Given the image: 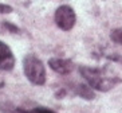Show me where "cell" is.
<instances>
[{
    "label": "cell",
    "mask_w": 122,
    "mask_h": 113,
    "mask_svg": "<svg viewBox=\"0 0 122 113\" xmlns=\"http://www.w3.org/2000/svg\"><path fill=\"white\" fill-rule=\"evenodd\" d=\"M79 74L83 77V80L95 90L109 91L114 89L118 84L122 82V78L107 67H91V66H81Z\"/></svg>",
    "instance_id": "cell-1"
},
{
    "label": "cell",
    "mask_w": 122,
    "mask_h": 113,
    "mask_svg": "<svg viewBox=\"0 0 122 113\" xmlns=\"http://www.w3.org/2000/svg\"><path fill=\"white\" fill-rule=\"evenodd\" d=\"M23 71L27 80L34 85L42 86L46 84V67L36 55L27 54L23 59Z\"/></svg>",
    "instance_id": "cell-2"
},
{
    "label": "cell",
    "mask_w": 122,
    "mask_h": 113,
    "mask_svg": "<svg viewBox=\"0 0 122 113\" xmlns=\"http://www.w3.org/2000/svg\"><path fill=\"white\" fill-rule=\"evenodd\" d=\"M54 18H55V24L63 31H70L75 26L76 22V15L74 8L67 5V4H63V5L56 8Z\"/></svg>",
    "instance_id": "cell-3"
},
{
    "label": "cell",
    "mask_w": 122,
    "mask_h": 113,
    "mask_svg": "<svg viewBox=\"0 0 122 113\" xmlns=\"http://www.w3.org/2000/svg\"><path fill=\"white\" fill-rule=\"evenodd\" d=\"M15 55L12 53V50L10 48V46L0 40V70L4 71H10L14 69L15 66Z\"/></svg>",
    "instance_id": "cell-4"
},
{
    "label": "cell",
    "mask_w": 122,
    "mask_h": 113,
    "mask_svg": "<svg viewBox=\"0 0 122 113\" xmlns=\"http://www.w3.org/2000/svg\"><path fill=\"white\" fill-rule=\"evenodd\" d=\"M48 66L51 70H54L55 73L66 75V74L72 73V70L75 69V65L72 61L65 58H51L48 59Z\"/></svg>",
    "instance_id": "cell-5"
},
{
    "label": "cell",
    "mask_w": 122,
    "mask_h": 113,
    "mask_svg": "<svg viewBox=\"0 0 122 113\" xmlns=\"http://www.w3.org/2000/svg\"><path fill=\"white\" fill-rule=\"evenodd\" d=\"M72 93L76 94L78 97H82L85 100H94L95 98V93H94V89L90 86L89 84H74L71 86Z\"/></svg>",
    "instance_id": "cell-6"
},
{
    "label": "cell",
    "mask_w": 122,
    "mask_h": 113,
    "mask_svg": "<svg viewBox=\"0 0 122 113\" xmlns=\"http://www.w3.org/2000/svg\"><path fill=\"white\" fill-rule=\"evenodd\" d=\"M15 113H56L55 110L46 108V106H36L32 109H24V108H16L14 110Z\"/></svg>",
    "instance_id": "cell-7"
},
{
    "label": "cell",
    "mask_w": 122,
    "mask_h": 113,
    "mask_svg": "<svg viewBox=\"0 0 122 113\" xmlns=\"http://www.w3.org/2000/svg\"><path fill=\"white\" fill-rule=\"evenodd\" d=\"M110 38L113 42L118 44H122V28H115L110 32Z\"/></svg>",
    "instance_id": "cell-8"
},
{
    "label": "cell",
    "mask_w": 122,
    "mask_h": 113,
    "mask_svg": "<svg viewBox=\"0 0 122 113\" xmlns=\"http://www.w3.org/2000/svg\"><path fill=\"white\" fill-rule=\"evenodd\" d=\"M1 27H3V28H5L8 32H12V34H16V32H19V31H20L18 26L12 24V23H10V22H3V23H1Z\"/></svg>",
    "instance_id": "cell-9"
},
{
    "label": "cell",
    "mask_w": 122,
    "mask_h": 113,
    "mask_svg": "<svg viewBox=\"0 0 122 113\" xmlns=\"http://www.w3.org/2000/svg\"><path fill=\"white\" fill-rule=\"evenodd\" d=\"M11 12H12V7H11V5L0 3V14H11Z\"/></svg>",
    "instance_id": "cell-10"
},
{
    "label": "cell",
    "mask_w": 122,
    "mask_h": 113,
    "mask_svg": "<svg viewBox=\"0 0 122 113\" xmlns=\"http://www.w3.org/2000/svg\"><path fill=\"white\" fill-rule=\"evenodd\" d=\"M4 86H5V82H4V80L3 78H0V91L4 89Z\"/></svg>",
    "instance_id": "cell-11"
}]
</instances>
